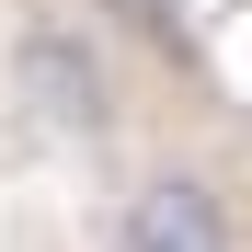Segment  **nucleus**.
<instances>
[{
    "label": "nucleus",
    "mask_w": 252,
    "mask_h": 252,
    "mask_svg": "<svg viewBox=\"0 0 252 252\" xmlns=\"http://www.w3.org/2000/svg\"><path fill=\"white\" fill-rule=\"evenodd\" d=\"M92 252H252V184L229 149L160 126L149 149H126L103 172Z\"/></svg>",
    "instance_id": "obj_2"
},
{
    "label": "nucleus",
    "mask_w": 252,
    "mask_h": 252,
    "mask_svg": "<svg viewBox=\"0 0 252 252\" xmlns=\"http://www.w3.org/2000/svg\"><path fill=\"white\" fill-rule=\"evenodd\" d=\"M0 103L58 160H115L160 138L149 115V46L115 0H12L0 12Z\"/></svg>",
    "instance_id": "obj_1"
}]
</instances>
